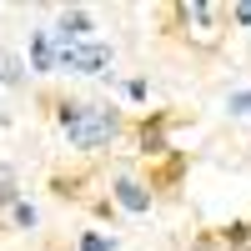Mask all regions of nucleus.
Returning a JSON list of instances; mask_svg holds the SVG:
<instances>
[{
  "label": "nucleus",
  "mask_w": 251,
  "mask_h": 251,
  "mask_svg": "<svg viewBox=\"0 0 251 251\" xmlns=\"http://www.w3.org/2000/svg\"><path fill=\"white\" fill-rule=\"evenodd\" d=\"M60 126H66V136L75 146H86V151H96V146H106L116 136V116L106 106H66L60 111Z\"/></svg>",
  "instance_id": "obj_1"
},
{
  "label": "nucleus",
  "mask_w": 251,
  "mask_h": 251,
  "mask_svg": "<svg viewBox=\"0 0 251 251\" xmlns=\"http://www.w3.org/2000/svg\"><path fill=\"white\" fill-rule=\"evenodd\" d=\"M55 46H60V66L66 71H86V75H100L111 66V50L106 46H75V40H60V35H50Z\"/></svg>",
  "instance_id": "obj_2"
},
{
  "label": "nucleus",
  "mask_w": 251,
  "mask_h": 251,
  "mask_svg": "<svg viewBox=\"0 0 251 251\" xmlns=\"http://www.w3.org/2000/svg\"><path fill=\"white\" fill-rule=\"evenodd\" d=\"M116 196H121V206H126V211H146V206H151V196H146L136 181H121V186H116Z\"/></svg>",
  "instance_id": "obj_3"
},
{
  "label": "nucleus",
  "mask_w": 251,
  "mask_h": 251,
  "mask_svg": "<svg viewBox=\"0 0 251 251\" xmlns=\"http://www.w3.org/2000/svg\"><path fill=\"white\" fill-rule=\"evenodd\" d=\"M30 55H35V66H40V71H50V66H55V40H50V35H40L35 46H30Z\"/></svg>",
  "instance_id": "obj_4"
},
{
  "label": "nucleus",
  "mask_w": 251,
  "mask_h": 251,
  "mask_svg": "<svg viewBox=\"0 0 251 251\" xmlns=\"http://www.w3.org/2000/svg\"><path fill=\"white\" fill-rule=\"evenodd\" d=\"M15 80H20V60L10 50H0V86H15Z\"/></svg>",
  "instance_id": "obj_5"
},
{
  "label": "nucleus",
  "mask_w": 251,
  "mask_h": 251,
  "mask_svg": "<svg viewBox=\"0 0 251 251\" xmlns=\"http://www.w3.org/2000/svg\"><path fill=\"white\" fill-rule=\"evenodd\" d=\"M10 196H15V171L0 166V201H10Z\"/></svg>",
  "instance_id": "obj_6"
},
{
  "label": "nucleus",
  "mask_w": 251,
  "mask_h": 251,
  "mask_svg": "<svg viewBox=\"0 0 251 251\" xmlns=\"http://www.w3.org/2000/svg\"><path fill=\"white\" fill-rule=\"evenodd\" d=\"M80 251H111V246H106V236H86V241H80Z\"/></svg>",
  "instance_id": "obj_7"
},
{
  "label": "nucleus",
  "mask_w": 251,
  "mask_h": 251,
  "mask_svg": "<svg viewBox=\"0 0 251 251\" xmlns=\"http://www.w3.org/2000/svg\"><path fill=\"white\" fill-rule=\"evenodd\" d=\"M231 111H241V116H251V96H231Z\"/></svg>",
  "instance_id": "obj_8"
},
{
  "label": "nucleus",
  "mask_w": 251,
  "mask_h": 251,
  "mask_svg": "<svg viewBox=\"0 0 251 251\" xmlns=\"http://www.w3.org/2000/svg\"><path fill=\"white\" fill-rule=\"evenodd\" d=\"M236 20H241V25H251V0H246V5H236Z\"/></svg>",
  "instance_id": "obj_9"
}]
</instances>
